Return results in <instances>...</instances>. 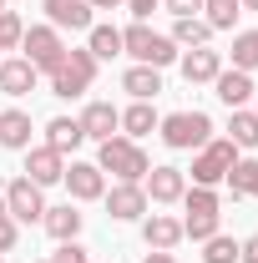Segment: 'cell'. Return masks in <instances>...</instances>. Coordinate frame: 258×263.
Segmentation results:
<instances>
[{"mask_svg": "<svg viewBox=\"0 0 258 263\" xmlns=\"http://www.w3.org/2000/svg\"><path fill=\"white\" fill-rule=\"evenodd\" d=\"M51 263H91V258H86V248H81V243L71 238V243H61V248L51 253Z\"/></svg>", "mask_w": 258, "mask_h": 263, "instance_id": "obj_33", "label": "cell"}, {"mask_svg": "<svg viewBox=\"0 0 258 263\" xmlns=\"http://www.w3.org/2000/svg\"><path fill=\"white\" fill-rule=\"evenodd\" d=\"M122 91H132V101H157L162 71L157 66H127V71H122Z\"/></svg>", "mask_w": 258, "mask_h": 263, "instance_id": "obj_21", "label": "cell"}, {"mask_svg": "<svg viewBox=\"0 0 258 263\" xmlns=\"http://www.w3.org/2000/svg\"><path fill=\"white\" fill-rule=\"evenodd\" d=\"M41 10H46V26H56V31H91L97 26L86 0H41Z\"/></svg>", "mask_w": 258, "mask_h": 263, "instance_id": "obj_11", "label": "cell"}, {"mask_svg": "<svg viewBox=\"0 0 258 263\" xmlns=\"http://www.w3.org/2000/svg\"><path fill=\"white\" fill-rule=\"evenodd\" d=\"M233 66H238V71H258V31H238L233 35Z\"/></svg>", "mask_w": 258, "mask_h": 263, "instance_id": "obj_29", "label": "cell"}, {"mask_svg": "<svg viewBox=\"0 0 258 263\" xmlns=\"http://www.w3.org/2000/svg\"><path fill=\"white\" fill-rule=\"evenodd\" d=\"M122 56H132L137 66H172L177 61V41L172 35H162V31H152L147 21H132L127 31H122Z\"/></svg>", "mask_w": 258, "mask_h": 263, "instance_id": "obj_2", "label": "cell"}, {"mask_svg": "<svg viewBox=\"0 0 258 263\" xmlns=\"http://www.w3.org/2000/svg\"><path fill=\"white\" fill-rule=\"evenodd\" d=\"M238 263H258V233H253V238H243V243H238Z\"/></svg>", "mask_w": 258, "mask_h": 263, "instance_id": "obj_36", "label": "cell"}, {"mask_svg": "<svg viewBox=\"0 0 258 263\" xmlns=\"http://www.w3.org/2000/svg\"><path fill=\"white\" fill-rule=\"evenodd\" d=\"M86 51H91L97 61L122 56V31H117V26H91V31H86Z\"/></svg>", "mask_w": 258, "mask_h": 263, "instance_id": "obj_27", "label": "cell"}, {"mask_svg": "<svg viewBox=\"0 0 258 263\" xmlns=\"http://www.w3.org/2000/svg\"><path fill=\"white\" fill-rule=\"evenodd\" d=\"M91 10H117V5H127V0H86Z\"/></svg>", "mask_w": 258, "mask_h": 263, "instance_id": "obj_37", "label": "cell"}, {"mask_svg": "<svg viewBox=\"0 0 258 263\" xmlns=\"http://www.w3.org/2000/svg\"><path fill=\"white\" fill-rule=\"evenodd\" d=\"M202 263H238V243H233L228 233H213V238L202 243Z\"/></svg>", "mask_w": 258, "mask_h": 263, "instance_id": "obj_30", "label": "cell"}, {"mask_svg": "<svg viewBox=\"0 0 258 263\" xmlns=\"http://www.w3.org/2000/svg\"><path fill=\"white\" fill-rule=\"evenodd\" d=\"M243 5H248V10H258V0H243Z\"/></svg>", "mask_w": 258, "mask_h": 263, "instance_id": "obj_39", "label": "cell"}, {"mask_svg": "<svg viewBox=\"0 0 258 263\" xmlns=\"http://www.w3.org/2000/svg\"><path fill=\"white\" fill-rule=\"evenodd\" d=\"M142 243L157 248V253H172V248L182 243V218H172V213H147V218H142Z\"/></svg>", "mask_w": 258, "mask_h": 263, "instance_id": "obj_13", "label": "cell"}, {"mask_svg": "<svg viewBox=\"0 0 258 263\" xmlns=\"http://www.w3.org/2000/svg\"><path fill=\"white\" fill-rule=\"evenodd\" d=\"M142 263H177V258H172V253H157V248H152V253H147Z\"/></svg>", "mask_w": 258, "mask_h": 263, "instance_id": "obj_38", "label": "cell"}, {"mask_svg": "<svg viewBox=\"0 0 258 263\" xmlns=\"http://www.w3.org/2000/svg\"><path fill=\"white\" fill-rule=\"evenodd\" d=\"M223 182H228V193H233V197H258V157H238Z\"/></svg>", "mask_w": 258, "mask_h": 263, "instance_id": "obj_25", "label": "cell"}, {"mask_svg": "<svg viewBox=\"0 0 258 263\" xmlns=\"http://www.w3.org/2000/svg\"><path fill=\"white\" fill-rule=\"evenodd\" d=\"M97 56L91 51H71L66 46V56L56 61V71H51V97H61V101H76V97H86L91 91V81H97Z\"/></svg>", "mask_w": 258, "mask_h": 263, "instance_id": "obj_3", "label": "cell"}, {"mask_svg": "<svg viewBox=\"0 0 258 263\" xmlns=\"http://www.w3.org/2000/svg\"><path fill=\"white\" fill-rule=\"evenodd\" d=\"M61 182H66V193H71V202H97L106 193V172L97 162H66Z\"/></svg>", "mask_w": 258, "mask_h": 263, "instance_id": "obj_10", "label": "cell"}, {"mask_svg": "<svg viewBox=\"0 0 258 263\" xmlns=\"http://www.w3.org/2000/svg\"><path fill=\"white\" fill-rule=\"evenodd\" d=\"M213 91H218V101H223L228 111H238V106H248V101H253V71H238V66H233V71H218V81H213Z\"/></svg>", "mask_w": 258, "mask_h": 263, "instance_id": "obj_14", "label": "cell"}, {"mask_svg": "<svg viewBox=\"0 0 258 263\" xmlns=\"http://www.w3.org/2000/svg\"><path fill=\"white\" fill-rule=\"evenodd\" d=\"M142 187H147V202H182L188 172H182V167H152V172L142 177Z\"/></svg>", "mask_w": 258, "mask_h": 263, "instance_id": "obj_12", "label": "cell"}, {"mask_svg": "<svg viewBox=\"0 0 258 263\" xmlns=\"http://www.w3.org/2000/svg\"><path fill=\"white\" fill-rule=\"evenodd\" d=\"M21 35H26V21L15 10H0V51H21Z\"/></svg>", "mask_w": 258, "mask_h": 263, "instance_id": "obj_31", "label": "cell"}, {"mask_svg": "<svg viewBox=\"0 0 258 263\" xmlns=\"http://www.w3.org/2000/svg\"><path fill=\"white\" fill-rule=\"evenodd\" d=\"M157 106H152V101H132L127 111H122V132H127L132 142H137V137H147V132H157Z\"/></svg>", "mask_w": 258, "mask_h": 263, "instance_id": "obj_23", "label": "cell"}, {"mask_svg": "<svg viewBox=\"0 0 258 263\" xmlns=\"http://www.w3.org/2000/svg\"><path fill=\"white\" fill-rule=\"evenodd\" d=\"M66 172V157L56 147H26V177H31L35 187H51V182H61Z\"/></svg>", "mask_w": 258, "mask_h": 263, "instance_id": "obj_15", "label": "cell"}, {"mask_svg": "<svg viewBox=\"0 0 258 263\" xmlns=\"http://www.w3.org/2000/svg\"><path fill=\"white\" fill-rule=\"evenodd\" d=\"M81 223H86V218L76 213V202H56V208H46V218H41V228L51 233L56 243H71V238L81 233Z\"/></svg>", "mask_w": 258, "mask_h": 263, "instance_id": "obj_20", "label": "cell"}, {"mask_svg": "<svg viewBox=\"0 0 258 263\" xmlns=\"http://www.w3.org/2000/svg\"><path fill=\"white\" fill-rule=\"evenodd\" d=\"M162 0H127V10H132V21H147L152 10H157Z\"/></svg>", "mask_w": 258, "mask_h": 263, "instance_id": "obj_34", "label": "cell"}, {"mask_svg": "<svg viewBox=\"0 0 258 263\" xmlns=\"http://www.w3.org/2000/svg\"><path fill=\"white\" fill-rule=\"evenodd\" d=\"M81 142H86V132H81L76 117H51V122H46V147H56L61 157H66V152H76Z\"/></svg>", "mask_w": 258, "mask_h": 263, "instance_id": "obj_22", "label": "cell"}, {"mask_svg": "<svg viewBox=\"0 0 258 263\" xmlns=\"http://www.w3.org/2000/svg\"><path fill=\"white\" fill-rule=\"evenodd\" d=\"M202 21L213 26V31H233L238 26V15H243V0H202Z\"/></svg>", "mask_w": 258, "mask_h": 263, "instance_id": "obj_28", "label": "cell"}, {"mask_svg": "<svg viewBox=\"0 0 258 263\" xmlns=\"http://www.w3.org/2000/svg\"><path fill=\"white\" fill-rule=\"evenodd\" d=\"M162 5H167L172 15H197V10H202V0H162Z\"/></svg>", "mask_w": 258, "mask_h": 263, "instance_id": "obj_35", "label": "cell"}, {"mask_svg": "<svg viewBox=\"0 0 258 263\" xmlns=\"http://www.w3.org/2000/svg\"><path fill=\"white\" fill-rule=\"evenodd\" d=\"M31 111H21V106H5L0 111V147L5 152H26L31 147Z\"/></svg>", "mask_w": 258, "mask_h": 263, "instance_id": "obj_18", "label": "cell"}, {"mask_svg": "<svg viewBox=\"0 0 258 263\" xmlns=\"http://www.w3.org/2000/svg\"><path fill=\"white\" fill-rule=\"evenodd\" d=\"M238 162V147L228 142V137H213V142H202L193 157V187H218L228 172Z\"/></svg>", "mask_w": 258, "mask_h": 263, "instance_id": "obj_6", "label": "cell"}, {"mask_svg": "<svg viewBox=\"0 0 258 263\" xmlns=\"http://www.w3.org/2000/svg\"><path fill=\"white\" fill-rule=\"evenodd\" d=\"M76 122H81V132H86V137L106 142V137H117V127H122V111H117L112 101H86V111H81Z\"/></svg>", "mask_w": 258, "mask_h": 263, "instance_id": "obj_17", "label": "cell"}, {"mask_svg": "<svg viewBox=\"0 0 258 263\" xmlns=\"http://www.w3.org/2000/svg\"><path fill=\"white\" fill-rule=\"evenodd\" d=\"M157 132L172 152H197L202 142H213V117L208 111H172L157 122Z\"/></svg>", "mask_w": 258, "mask_h": 263, "instance_id": "obj_5", "label": "cell"}, {"mask_svg": "<svg viewBox=\"0 0 258 263\" xmlns=\"http://www.w3.org/2000/svg\"><path fill=\"white\" fill-rule=\"evenodd\" d=\"M0 10H5V0H0Z\"/></svg>", "mask_w": 258, "mask_h": 263, "instance_id": "obj_40", "label": "cell"}, {"mask_svg": "<svg viewBox=\"0 0 258 263\" xmlns=\"http://www.w3.org/2000/svg\"><path fill=\"white\" fill-rule=\"evenodd\" d=\"M101 202H106V213L117 218V223H142L147 218V187L142 182H117L112 193H101Z\"/></svg>", "mask_w": 258, "mask_h": 263, "instance_id": "obj_9", "label": "cell"}, {"mask_svg": "<svg viewBox=\"0 0 258 263\" xmlns=\"http://www.w3.org/2000/svg\"><path fill=\"white\" fill-rule=\"evenodd\" d=\"M182 238H193V243H208L218 223H223V197L213 193V187H188L182 193Z\"/></svg>", "mask_w": 258, "mask_h": 263, "instance_id": "obj_4", "label": "cell"}, {"mask_svg": "<svg viewBox=\"0 0 258 263\" xmlns=\"http://www.w3.org/2000/svg\"><path fill=\"white\" fill-rule=\"evenodd\" d=\"M218 71H223V51H213V46H197V51L182 56V81H188V86H202V81L213 86Z\"/></svg>", "mask_w": 258, "mask_h": 263, "instance_id": "obj_16", "label": "cell"}, {"mask_svg": "<svg viewBox=\"0 0 258 263\" xmlns=\"http://www.w3.org/2000/svg\"><path fill=\"white\" fill-rule=\"evenodd\" d=\"M41 263H51V258H41Z\"/></svg>", "mask_w": 258, "mask_h": 263, "instance_id": "obj_42", "label": "cell"}, {"mask_svg": "<svg viewBox=\"0 0 258 263\" xmlns=\"http://www.w3.org/2000/svg\"><path fill=\"white\" fill-rule=\"evenodd\" d=\"M253 117H258V106H253Z\"/></svg>", "mask_w": 258, "mask_h": 263, "instance_id": "obj_41", "label": "cell"}, {"mask_svg": "<svg viewBox=\"0 0 258 263\" xmlns=\"http://www.w3.org/2000/svg\"><path fill=\"white\" fill-rule=\"evenodd\" d=\"M0 197H5V208H10L15 223H41L46 218V187H35L31 177H15Z\"/></svg>", "mask_w": 258, "mask_h": 263, "instance_id": "obj_8", "label": "cell"}, {"mask_svg": "<svg viewBox=\"0 0 258 263\" xmlns=\"http://www.w3.org/2000/svg\"><path fill=\"white\" fill-rule=\"evenodd\" d=\"M228 142H233L238 152H248V147H258V117L248 111V106H238V111L228 117Z\"/></svg>", "mask_w": 258, "mask_h": 263, "instance_id": "obj_26", "label": "cell"}, {"mask_svg": "<svg viewBox=\"0 0 258 263\" xmlns=\"http://www.w3.org/2000/svg\"><path fill=\"white\" fill-rule=\"evenodd\" d=\"M35 81H41V71H35L26 56H15V61H0V91H5V97H31Z\"/></svg>", "mask_w": 258, "mask_h": 263, "instance_id": "obj_19", "label": "cell"}, {"mask_svg": "<svg viewBox=\"0 0 258 263\" xmlns=\"http://www.w3.org/2000/svg\"><path fill=\"white\" fill-rule=\"evenodd\" d=\"M97 167L112 172L117 182H142V177L152 172V157H147L142 142H132V137H106V142H97Z\"/></svg>", "mask_w": 258, "mask_h": 263, "instance_id": "obj_1", "label": "cell"}, {"mask_svg": "<svg viewBox=\"0 0 258 263\" xmlns=\"http://www.w3.org/2000/svg\"><path fill=\"white\" fill-rule=\"evenodd\" d=\"M21 51H26V61L35 66V71H56V61L66 56V41L56 26H26V35H21Z\"/></svg>", "mask_w": 258, "mask_h": 263, "instance_id": "obj_7", "label": "cell"}, {"mask_svg": "<svg viewBox=\"0 0 258 263\" xmlns=\"http://www.w3.org/2000/svg\"><path fill=\"white\" fill-rule=\"evenodd\" d=\"M21 243V223L10 218V208H5V197H0V253H10Z\"/></svg>", "mask_w": 258, "mask_h": 263, "instance_id": "obj_32", "label": "cell"}, {"mask_svg": "<svg viewBox=\"0 0 258 263\" xmlns=\"http://www.w3.org/2000/svg\"><path fill=\"white\" fill-rule=\"evenodd\" d=\"M172 41H177V46H188V51H197V46H208V41H213V26H208L202 15H177V21H172Z\"/></svg>", "mask_w": 258, "mask_h": 263, "instance_id": "obj_24", "label": "cell"}]
</instances>
